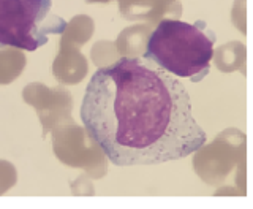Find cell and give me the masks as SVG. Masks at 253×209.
<instances>
[{
  "label": "cell",
  "mask_w": 253,
  "mask_h": 209,
  "mask_svg": "<svg viewBox=\"0 0 253 209\" xmlns=\"http://www.w3.org/2000/svg\"><path fill=\"white\" fill-rule=\"evenodd\" d=\"M81 119L117 166L179 160L206 143L185 86L144 57H124L95 71Z\"/></svg>",
  "instance_id": "obj_1"
},
{
  "label": "cell",
  "mask_w": 253,
  "mask_h": 209,
  "mask_svg": "<svg viewBox=\"0 0 253 209\" xmlns=\"http://www.w3.org/2000/svg\"><path fill=\"white\" fill-rule=\"evenodd\" d=\"M215 34L204 22L165 19L149 37L144 59L177 78L200 81L209 73Z\"/></svg>",
  "instance_id": "obj_2"
},
{
  "label": "cell",
  "mask_w": 253,
  "mask_h": 209,
  "mask_svg": "<svg viewBox=\"0 0 253 209\" xmlns=\"http://www.w3.org/2000/svg\"><path fill=\"white\" fill-rule=\"evenodd\" d=\"M51 6L52 0H0V48L35 51L62 34L65 21L47 19Z\"/></svg>",
  "instance_id": "obj_3"
}]
</instances>
